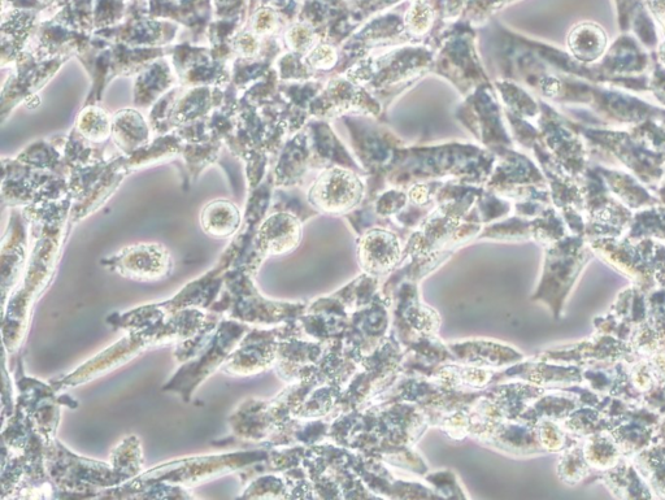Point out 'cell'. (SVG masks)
<instances>
[{
    "label": "cell",
    "instance_id": "cell-1",
    "mask_svg": "<svg viewBox=\"0 0 665 500\" xmlns=\"http://www.w3.org/2000/svg\"><path fill=\"white\" fill-rule=\"evenodd\" d=\"M362 190L358 178L343 169H330L316 182L314 197L327 210H345L356 203Z\"/></svg>",
    "mask_w": 665,
    "mask_h": 500
},
{
    "label": "cell",
    "instance_id": "cell-2",
    "mask_svg": "<svg viewBox=\"0 0 665 500\" xmlns=\"http://www.w3.org/2000/svg\"><path fill=\"white\" fill-rule=\"evenodd\" d=\"M430 23V12L428 8L423 6L416 7L414 11L408 16V25L412 32L417 34L424 33L425 30H428Z\"/></svg>",
    "mask_w": 665,
    "mask_h": 500
},
{
    "label": "cell",
    "instance_id": "cell-3",
    "mask_svg": "<svg viewBox=\"0 0 665 500\" xmlns=\"http://www.w3.org/2000/svg\"><path fill=\"white\" fill-rule=\"evenodd\" d=\"M310 62L316 68H332L334 63H336V52H334L332 47L321 46L319 49L312 52Z\"/></svg>",
    "mask_w": 665,
    "mask_h": 500
}]
</instances>
